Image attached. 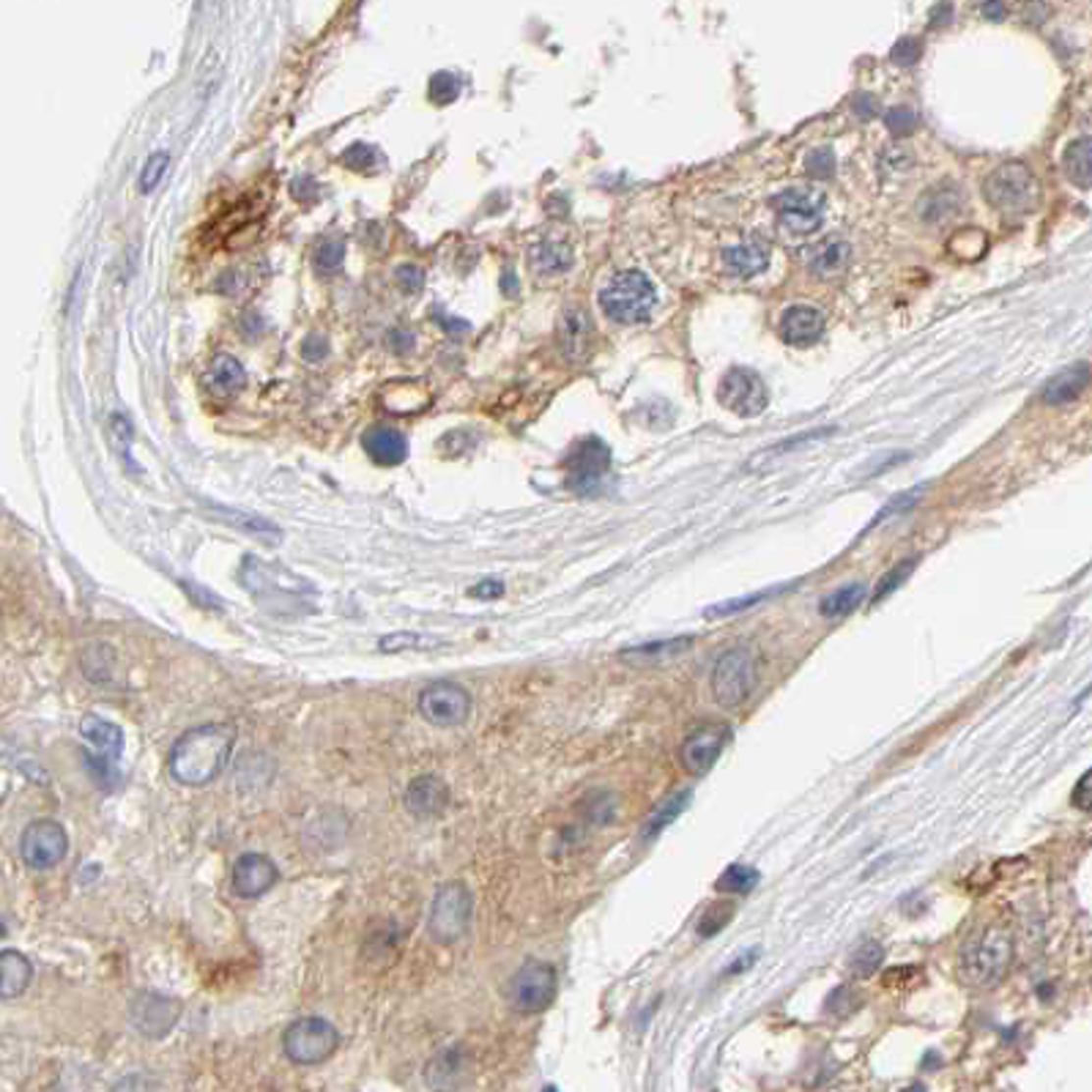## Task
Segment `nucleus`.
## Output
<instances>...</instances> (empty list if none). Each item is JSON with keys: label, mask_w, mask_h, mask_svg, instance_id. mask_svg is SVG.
Returning a JSON list of instances; mask_svg holds the SVG:
<instances>
[{"label": "nucleus", "mask_w": 1092, "mask_h": 1092, "mask_svg": "<svg viewBox=\"0 0 1092 1092\" xmlns=\"http://www.w3.org/2000/svg\"><path fill=\"white\" fill-rule=\"evenodd\" d=\"M235 745V728L228 723H203L183 731L170 751V775L182 786L200 789L217 780L228 767Z\"/></svg>", "instance_id": "f257e3e1"}, {"label": "nucleus", "mask_w": 1092, "mask_h": 1092, "mask_svg": "<svg viewBox=\"0 0 1092 1092\" xmlns=\"http://www.w3.org/2000/svg\"><path fill=\"white\" fill-rule=\"evenodd\" d=\"M1011 962H1014V936L1005 925H991L963 948L959 975L963 983L975 988L994 986L997 980L1005 977Z\"/></svg>", "instance_id": "f03ea898"}, {"label": "nucleus", "mask_w": 1092, "mask_h": 1092, "mask_svg": "<svg viewBox=\"0 0 1092 1092\" xmlns=\"http://www.w3.org/2000/svg\"><path fill=\"white\" fill-rule=\"evenodd\" d=\"M654 304H657V290L650 283V277L641 272L616 274L611 283L599 290V307L605 312V318H611L616 324H644L654 312Z\"/></svg>", "instance_id": "7ed1b4c3"}, {"label": "nucleus", "mask_w": 1092, "mask_h": 1092, "mask_svg": "<svg viewBox=\"0 0 1092 1092\" xmlns=\"http://www.w3.org/2000/svg\"><path fill=\"white\" fill-rule=\"evenodd\" d=\"M758 679V657L751 647H731L712 665L709 688L720 706L734 709L751 699Z\"/></svg>", "instance_id": "20e7f679"}, {"label": "nucleus", "mask_w": 1092, "mask_h": 1092, "mask_svg": "<svg viewBox=\"0 0 1092 1092\" xmlns=\"http://www.w3.org/2000/svg\"><path fill=\"white\" fill-rule=\"evenodd\" d=\"M983 195L1005 217H1024L1038 206L1040 183L1032 176V170L1018 162H1011L988 176L983 183Z\"/></svg>", "instance_id": "39448f33"}, {"label": "nucleus", "mask_w": 1092, "mask_h": 1092, "mask_svg": "<svg viewBox=\"0 0 1092 1092\" xmlns=\"http://www.w3.org/2000/svg\"><path fill=\"white\" fill-rule=\"evenodd\" d=\"M339 1049V1032L326 1018L307 1015L293 1021L283 1035V1052L293 1066L312 1067L326 1063Z\"/></svg>", "instance_id": "423d86ee"}, {"label": "nucleus", "mask_w": 1092, "mask_h": 1092, "mask_svg": "<svg viewBox=\"0 0 1092 1092\" xmlns=\"http://www.w3.org/2000/svg\"><path fill=\"white\" fill-rule=\"evenodd\" d=\"M556 988H559V977L550 963L526 962L507 980L509 1008L523 1015L543 1014L556 1000Z\"/></svg>", "instance_id": "0eeeda50"}, {"label": "nucleus", "mask_w": 1092, "mask_h": 1092, "mask_svg": "<svg viewBox=\"0 0 1092 1092\" xmlns=\"http://www.w3.org/2000/svg\"><path fill=\"white\" fill-rule=\"evenodd\" d=\"M471 920H474V896L468 893L466 884H443L433 898V907H430V936L442 945H452L466 934Z\"/></svg>", "instance_id": "6e6552de"}, {"label": "nucleus", "mask_w": 1092, "mask_h": 1092, "mask_svg": "<svg viewBox=\"0 0 1092 1092\" xmlns=\"http://www.w3.org/2000/svg\"><path fill=\"white\" fill-rule=\"evenodd\" d=\"M419 715L439 728L463 726L471 715V693L460 682L439 679L419 690L416 696Z\"/></svg>", "instance_id": "1a4fd4ad"}, {"label": "nucleus", "mask_w": 1092, "mask_h": 1092, "mask_svg": "<svg viewBox=\"0 0 1092 1092\" xmlns=\"http://www.w3.org/2000/svg\"><path fill=\"white\" fill-rule=\"evenodd\" d=\"M69 852V835L64 824L52 819L30 821L20 838V858L33 871H52Z\"/></svg>", "instance_id": "9d476101"}, {"label": "nucleus", "mask_w": 1092, "mask_h": 1092, "mask_svg": "<svg viewBox=\"0 0 1092 1092\" xmlns=\"http://www.w3.org/2000/svg\"><path fill=\"white\" fill-rule=\"evenodd\" d=\"M772 206L778 211V225L786 235H810L819 231L824 220V195L803 186L775 195Z\"/></svg>", "instance_id": "9b49d317"}, {"label": "nucleus", "mask_w": 1092, "mask_h": 1092, "mask_svg": "<svg viewBox=\"0 0 1092 1092\" xmlns=\"http://www.w3.org/2000/svg\"><path fill=\"white\" fill-rule=\"evenodd\" d=\"M720 403L737 416H758L767 408V387L755 370L734 367L720 381Z\"/></svg>", "instance_id": "f8f14e48"}, {"label": "nucleus", "mask_w": 1092, "mask_h": 1092, "mask_svg": "<svg viewBox=\"0 0 1092 1092\" xmlns=\"http://www.w3.org/2000/svg\"><path fill=\"white\" fill-rule=\"evenodd\" d=\"M611 468V452L608 446L598 439H586L575 449H572L570 460H567V471H570V488L575 494L589 495L598 491L605 474Z\"/></svg>", "instance_id": "ddd939ff"}, {"label": "nucleus", "mask_w": 1092, "mask_h": 1092, "mask_svg": "<svg viewBox=\"0 0 1092 1092\" xmlns=\"http://www.w3.org/2000/svg\"><path fill=\"white\" fill-rule=\"evenodd\" d=\"M728 740H731V728L726 723H706V726L693 728L682 742V751H679L682 767L688 772L712 769L720 754L726 751Z\"/></svg>", "instance_id": "4468645a"}, {"label": "nucleus", "mask_w": 1092, "mask_h": 1092, "mask_svg": "<svg viewBox=\"0 0 1092 1092\" xmlns=\"http://www.w3.org/2000/svg\"><path fill=\"white\" fill-rule=\"evenodd\" d=\"M182 1015V1005L159 994H140L131 1005V1021L145 1038H165L176 1027Z\"/></svg>", "instance_id": "2eb2a0df"}, {"label": "nucleus", "mask_w": 1092, "mask_h": 1092, "mask_svg": "<svg viewBox=\"0 0 1092 1092\" xmlns=\"http://www.w3.org/2000/svg\"><path fill=\"white\" fill-rule=\"evenodd\" d=\"M280 882V868L274 865L272 858L247 852L235 859L234 865V890L241 898H260Z\"/></svg>", "instance_id": "dca6fc26"}, {"label": "nucleus", "mask_w": 1092, "mask_h": 1092, "mask_svg": "<svg viewBox=\"0 0 1092 1092\" xmlns=\"http://www.w3.org/2000/svg\"><path fill=\"white\" fill-rule=\"evenodd\" d=\"M449 786L439 775H416L405 789V807L419 819H436L449 807Z\"/></svg>", "instance_id": "f3484780"}, {"label": "nucleus", "mask_w": 1092, "mask_h": 1092, "mask_svg": "<svg viewBox=\"0 0 1092 1092\" xmlns=\"http://www.w3.org/2000/svg\"><path fill=\"white\" fill-rule=\"evenodd\" d=\"M1090 378H1092V370L1090 364H1070V367H1066L1063 373H1057V376L1043 387V403L1046 405H1067L1073 403L1076 397H1079L1081 391L1090 387Z\"/></svg>", "instance_id": "a211bd4d"}, {"label": "nucleus", "mask_w": 1092, "mask_h": 1092, "mask_svg": "<svg viewBox=\"0 0 1092 1092\" xmlns=\"http://www.w3.org/2000/svg\"><path fill=\"white\" fill-rule=\"evenodd\" d=\"M821 332H824L821 312L813 310V307H806V304L786 310L783 321H780V335H783V339L792 342V345H800V348L813 345L821 338Z\"/></svg>", "instance_id": "6ab92c4d"}, {"label": "nucleus", "mask_w": 1092, "mask_h": 1092, "mask_svg": "<svg viewBox=\"0 0 1092 1092\" xmlns=\"http://www.w3.org/2000/svg\"><path fill=\"white\" fill-rule=\"evenodd\" d=\"M595 339L592 318L581 307H572L561 315L559 321V345L570 359H584Z\"/></svg>", "instance_id": "aec40b11"}, {"label": "nucleus", "mask_w": 1092, "mask_h": 1092, "mask_svg": "<svg viewBox=\"0 0 1092 1092\" xmlns=\"http://www.w3.org/2000/svg\"><path fill=\"white\" fill-rule=\"evenodd\" d=\"M79 734L82 740L91 745L96 755L116 761L118 755L124 754V731L116 723L104 720L99 715H85L79 720Z\"/></svg>", "instance_id": "412c9836"}, {"label": "nucleus", "mask_w": 1092, "mask_h": 1092, "mask_svg": "<svg viewBox=\"0 0 1092 1092\" xmlns=\"http://www.w3.org/2000/svg\"><path fill=\"white\" fill-rule=\"evenodd\" d=\"M362 443L367 455L373 457L378 466H400L408 457V442H405L403 433L394 428L367 430Z\"/></svg>", "instance_id": "4be33fe9"}, {"label": "nucleus", "mask_w": 1092, "mask_h": 1092, "mask_svg": "<svg viewBox=\"0 0 1092 1092\" xmlns=\"http://www.w3.org/2000/svg\"><path fill=\"white\" fill-rule=\"evenodd\" d=\"M723 266L731 277L748 280L761 274L769 266V249L764 241H742L723 252Z\"/></svg>", "instance_id": "5701e85b"}, {"label": "nucleus", "mask_w": 1092, "mask_h": 1092, "mask_svg": "<svg viewBox=\"0 0 1092 1092\" xmlns=\"http://www.w3.org/2000/svg\"><path fill=\"white\" fill-rule=\"evenodd\" d=\"M30 980H33V963L27 962V956L12 948L0 950V997L14 1000L26 994Z\"/></svg>", "instance_id": "b1692460"}, {"label": "nucleus", "mask_w": 1092, "mask_h": 1092, "mask_svg": "<svg viewBox=\"0 0 1092 1092\" xmlns=\"http://www.w3.org/2000/svg\"><path fill=\"white\" fill-rule=\"evenodd\" d=\"M1063 170H1066L1067 182L1079 189H1090L1092 186V137H1079L1067 145L1066 154H1063Z\"/></svg>", "instance_id": "393cba45"}, {"label": "nucleus", "mask_w": 1092, "mask_h": 1092, "mask_svg": "<svg viewBox=\"0 0 1092 1092\" xmlns=\"http://www.w3.org/2000/svg\"><path fill=\"white\" fill-rule=\"evenodd\" d=\"M244 384H247L244 367L238 364V359L228 356V353H220L211 362V367H208V387L214 391H220V394H235Z\"/></svg>", "instance_id": "a878e982"}, {"label": "nucleus", "mask_w": 1092, "mask_h": 1092, "mask_svg": "<svg viewBox=\"0 0 1092 1092\" xmlns=\"http://www.w3.org/2000/svg\"><path fill=\"white\" fill-rule=\"evenodd\" d=\"M962 208V192L956 186H934L925 197H920L917 211L928 222H942L956 217Z\"/></svg>", "instance_id": "bb28decb"}, {"label": "nucleus", "mask_w": 1092, "mask_h": 1092, "mask_svg": "<svg viewBox=\"0 0 1092 1092\" xmlns=\"http://www.w3.org/2000/svg\"><path fill=\"white\" fill-rule=\"evenodd\" d=\"M849 260H852V247L846 241H827L816 249V255L810 260V272L819 280H835L849 269Z\"/></svg>", "instance_id": "cd10ccee"}, {"label": "nucleus", "mask_w": 1092, "mask_h": 1092, "mask_svg": "<svg viewBox=\"0 0 1092 1092\" xmlns=\"http://www.w3.org/2000/svg\"><path fill=\"white\" fill-rule=\"evenodd\" d=\"M690 800H693V789H679V792H674L668 800H665L663 806L654 807V813L650 816V821L644 824V841H651V838H657L665 827H671V824L682 816V810L690 806Z\"/></svg>", "instance_id": "c85d7f7f"}, {"label": "nucleus", "mask_w": 1092, "mask_h": 1092, "mask_svg": "<svg viewBox=\"0 0 1092 1092\" xmlns=\"http://www.w3.org/2000/svg\"><path fill=\"white\" fill-rule=\"evenodd\" d=\"M865 599H868V589L862 584L841 586L838 592H832V595L821 599L819 613L824 619H841V616H849V613L858 611Z\"/></svg>", "instance_id": "c756f323"}, {"label": "nucleus", "mask_w": 1092, "mask_h": 1092, "mask_svg": "<svg viewBox=\"0 0 1092 1092\" xmlns=\"http://www.w3.org/2000/svg\"><path fill=\"white\" fill-rule=\"evenodd\" d=\"M794 586L797 584H780V586H772V589L754 592V595H745V598L723 599V602H717V605H709V608L703 611V616H709V619H717V616H737V613L751 611V608H755V605H761V602H767V599L778 598V595L789 592V589H794Z\"/></svg>", "instance_id": "7c9ffc66"}, {"label": "nucleus", "mask_w": 1092, "mask_h": 1092, "mask_svg": "<svg viewBox=\"0 0 1092 1092\" xmlns=\"http://www.w3.org/2000/svg\"><path fill=\"white\" fill-rule=\"evenodd\" d=\"M761 882V873L751 868V865H728L726 871L720 873V879L715 882L717 893H726V896H751L755 887Z\"/></svg>", "instance_id": "2f4dec72"}, {"label": "nucleus", "mask_w": 1092, "mask_h": 1092, "mask_svg": "<svg viewBox=\"0 0 1092 1092\" xmlns=\"http://www.w3.org/2000/svg\"><path fill=\"white\" fill-rule=\"evenodd\" d=\"M572 266V252L564 244L546 241L534 249V269L540 274H561Z\"/></svg>", "instance_id": "473e14b6"}, {"label": "nucleus", "mask_w": 1092, "mask_h": 1092, "mask_svg": "<svg viewBox=\"0 0 1092 1092\" xmlns=\"http://www.w3.org/2000/svg\"><path fill=\"white\" fill-rule=\"evenodd\" d=\"M693 636H676V638H663V641H650V644H641V647H630L622 650V657H676L679 651L690 650Z\"/></svg>", "instance_id": "72a5a7b5"}, {"label": "nucleus", "mask_w": 1092, "mask_h": 1092, "mask_svg": "<svg viewBox=\"0 0 1092 1092\" xmlns=\"http://www.w3.org/2000/svg\"><path fill=\"white\" fill-rule=\"evenodd\" d=\"M884 962V948L879 945V942H865V945H859L858 953L849 959V966H852V972L858 977H871L873 972H879V966H882Z\"/></svg>", "instance_id": "f704fd0d"}, {"label": "nucleus", "mask_w": 1092, "mask_h": 1092, "mask_svg": "<svg viewBox=\"0 0 1092 1092\" xmlns=\"http://www.w3.org/2000/svg\"><path fill=\"white\" fill-rule=\"evenodd\" d=\"M442 641L436 638H425L419 633H391V636L381 638L378 650L381 651H403V650H430V647H439Z\"/></svg>", "instance_id": "c9c22d12"}, {"label": "nucleus", "mask_w": 1092, "mask_h": 1092, "mask_svg": "<svg viewBox=\"0 0 1092 1092\" xmlns=\"http://www.w3.org/2000/svg\"><path fill=\"white\" fill-rule=\"evenodd\" d=\"M914 564H917V559H907L901 561V564H896L890 572H884L882 578H879V584H876V589H873L871 599L873 602H879V599L890 598L893 592H896L898 586L904 584L907 578L911 575V570H914Z\"/></svg>", "instance_id": "e433bc0d"}, {"label": "nucleus", "mask_w": 1092, "mask_h": 1092, "mask_svg": "<svg viewBox=\"0 0 1092 1092\" xmlns=\"http://www.w3.org/2000/svg\"><path fill=\"white\" fill-rule=\"evenodd\" d=\"M734 917V907L731 904H715V907H709V910L703 911L702 914V923H699V936H703V939H709V936L720 934L723 928L728 925V920Z\"/></svg>", "instance_id": "4c0bfd02"}, {"label": "nucleus", "mask_w": 1092, "mask_h": 1092, "mask_svg": "<svg viewBox=\"0 0 1092 1092\" xmlns=\"http://www.w3.org/2000/svg\"><path fill=\"white\" fill-rule=\"evenodd\" d=\"M342 260H345V244L339 241V238H326L324 244L318 247V252H315V266H318V272H338L339 266H342Z\"/></svg>", "instance_id": "58836bf2"}, {"label": "nucleus", "mask_w": 1092, "mask_h": 1092, "mask_svg": "<svg viewBox=\"0 0 1092 1092\" xmlns=\"http://www.w3.org/2000/svg\"><path fill=\"white\" fill-rule=\"evenodd\" d=\"M168 165H170V156L165 154V151L151 154V159L145 162L143 173H140V189H143V192H154L156 186L162 183V179H165Z\"/></svg>", "instance_id": "ea45409f"}, {"label": "nucleus", "mask_w": 1092, "mask_h": 1092, "mask_svg": "<svg viewBox=\"0 0 1092 1092\" xmlns=\"http://www.w3.org/2000/svg\"><path fill=\"white\" fill-rule=\"evenodd\" d=\"M457 96H460V79L455 75L442 72V75H436V78L430 79V99L436 104L455 102Z\"/></svg>", "instance_id": "a19ab883"}, {"label": "nucleus", "mask_w": 1092, "mask_h": 1092, "mask_svg": "<svg viewBox=\"0 0 1092 1092\" xmlns=\"http://www.w3.org/2000/svg\"><path fill=\"white\" fill-rule=\"evenodd\" d=\"M806 168L813 179H821V182L830 179L832 173H835V154H832L830 145H819V148H813V151L807 154Z\"/></svg>", "instance_id": "79ce46f5"}, {"label": "nucleus", "mask_w": 1092, "mask_h": 1092, "mask_svg": "<svg viewBox=\"0 0 1092 1092\" xmlns=\"http://www.w3.org/2000/svg\"><path fill=\"white\" fill-rule=\"evenodd\" d=\"M342 159H345V165H351L353 170H373L378 162V154L376 148H370V145L364 143H356L351 151H345Z\"/></svg>", "instance_id": "37998d69"}, {"label": "nucleus", "mask_w": 1092, "mask_h": 1092, "mask_svg": "<svg viewBox=\"0 0 1092 1092\" xmlns=\"http://www.w3.org/2000/svg\"><path fill=\"white\" fill-rule=\"evenodd\" d=\"M884 121H887L890 131H896V134H911L914 127H917V116L911 113L910 107H896V110H890Z\"/></svg>", "instance_id": "c03bdc74"}, {"label": "nucleus", "mask_w": 1092, "mask_h": 1092, "mask_svg": "<svg viewBox=\"0 0 1092 1092\" xmlns=\"http://www.w3.org/2000/svg\"><path fill=\"white\" fill-rule=\"evenodd\" d=\"M1070 803H1073V807H1076V810L1092 813V769H1087V772H1084V775L1076 780Z\"/></svg>", "instance_id": "a18cd8bd"}, {"label": "nucleus", "mask_w": 1092, "mask_h": 1092, "mask_svg": "<svg viewBox=\"0 0 1092 1092\" xmlns=\"http://www.w3.org/2000/svg\"><path fill=\"white\" fill-rule=\"evenodd\" d=\"M923 55V44L917 39H901L896 44V50H893V61L901 66H911L917 58Z\"/></svg>", "instance_id": "49530a36"}, {"label": "nucleus", "mask_w": 1092, "mask_h": 1092, "mask_svg": "<svg viewBox=\"0 0 1092 1092\" xmlns=\"http://www.w3.org/2000/svg\"><path fill=\"white\" fill-rule=\"evenodd\" d=\"M397 283L403 286L405 293H414V290H422V286H425V277H422V269H416V266H400V269H397Z\"/></svg>", "instance_id": "de8ad7c7"}, {"label": "nucleus", "mask_w": 1092, "mask_h": 1092, "mask_svg": "<svg viewBox=\"0 0 1092 1092\" xmlns=\"http://www.w3.org/2000/svg\"><path fill=\"white\" fill-rule=\"evenodd\" d=\"M471 598H480V599H498L501 595H504V584H498V581H485V584L474 586L471 592H468Z\"/></svg>", "instance_id": "09e8293b"}, {"label": "nucleus", "mask_w": 1092, "mask_h": 1092, "mask_svg": "<svg viewBox=\"0 0 1092 1092\" xmlns=\"http://www.w3.org/2000/svg\"><path fill=\"white\" fill-rule=\"evenodd\" d=\"M301 353H304V359H310V362H321V359L326 356V342L318 338H310L304 345H301Z\"/></svg>", "instance_id": "8fccbe9b"}, {"label": "nucleus", "mask_w": 1092, "mask_h": 1092, "mask_svg": "<svg viewBox=\"0 0 1092 1092\" xmlns=\"http://www.w3.org/2000/svg\"><path fill=\"white\" fill-rule=\"evenodd\" d=\"M755 959H758V948H754L751 953L740 956V959L734 962V966H728V975H737V972H742V969H751Z\"/></svg>", "instance_id": "3c124183"}, {"label": "nucleus", "mask_w": 1092, "mask_h": 1092, "mask_svg": "<svg viewBox=\"0 0 1092 1092\" xmlns=\"http://www.w3.org/2000/svg\"><path fill=\"white\" fill-rule=\"evenodd\" d=\"M983 12H986V17H991V20H1002V14H1005V9H1002L1000 0H988L986 9H983Z\"/></svg>", "instance_id": "603ef678"}]
</instances>
